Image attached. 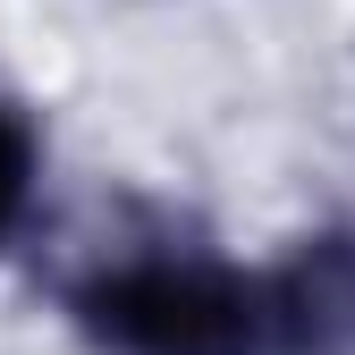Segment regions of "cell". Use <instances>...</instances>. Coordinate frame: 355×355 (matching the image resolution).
Wrapping results in <instances>:
<instances>
[{"label": "cell", "mask_w": 355, "mask_h": 355, "mask_svg": "<svg viewBox=\"0 0 355 355\" xmlns=\"http://www.w3.org/2000/svg\"><path fill=\"white\" fill-rule=\"evenodd\" d=\"M271 304L279 355H355V237H322L271 271Z\"/></svg>", "instance_id": "2"}, {"label": "cell", "mask_w": 355, "mask_h": 355, "mask_svg": "<svg viewBox=\"0 0 355 355\" xmlns=\"http://www.w3.org/2000/svg\"><path fill=\"white\" fill-rule=\"evenodd\" d=\"M26 195H34V127H26L9 102H0V237L17 229Z\"/></svg>", "instance_id": "3"}, {"label": "cell", "mask_w": 355, "mask_h": 355, "mask_svg": "<svg viewBox=\"0 0 355 355\" xmlns=\"http://www.w3.org/2000/svg\"><path fill=\"white\" fill-rule=\"evenodd\" d=\"M76 322L110 355H279L271 279L211 254H119L76 288Z\"/></svg>", "instance_id": "1"}]
</instances>
